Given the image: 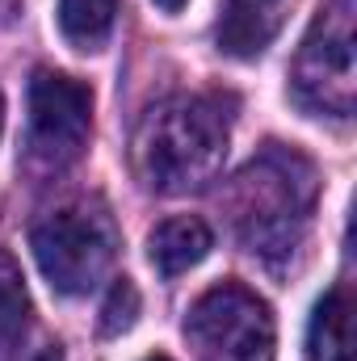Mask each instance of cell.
I'll return each instance as SVG.
<instances>
[{
	"mask_svg": "<svg viewBox=\"0 0 357 361\" xmlns=\"http://www.w3.org/2000/svg\"><path fill=\"white\" fill-rule=\"evenodd\" d=\"M156 4H160V8H169V13H177L181 4H185V0H156Z\"/></svg>",
	"mask_w": 357,
	"mask_h": 361,
	"instance_id": "5bb4252c",
	"label": "cell"
},
{
	"mask_svg": "<svg viewBox=\"0 0 357 361\" xmlns=\"http://www.w3.org/2000/svg\"><path fill=\"white\" fill-rule=\"evenodd\" d=\"M290 4L294 0H223L214 25L219 51H227L231 59H257L282 34Z\"/></svg>",
	"mask_w": 357,
	"mask_h": 361,
	"instance_id": "52a82bcc",
	"label": "cell"
},
{
	"mask_svg": "<svg viewBox=\"0 0 357 361\" xmlns=\"http://www.w3.org/2000/svg\"><path fill=\"white\" fill-rule=\"evenodd\" d=\"M21 332H30V294H25V277L17 269V261L8 252H0V345L17 341Z\"/></svg>",
	"mask_w": 357,
	"mask_h": 361,
	"instance_id": "8fae6325",
	"label": "cell"
},
{
	"mask_svg": "<svg viewBox=\"0 0 357 361\" xmlns=\"http://www.w3.org/2000/svg\"><path fill=\"white\" fill-rule=\"evenodd\" d=\"M311 361H353V307L345 290L324 294L307 332Z\"/></svg>",
	"mask_w": 357,
	"mask_h": 361,
	"instance_id": "9c48e42d",
	"label": "cell"
},
{
	"mask_svg": "<svg viewBox=\"0 0 357 361\" xmlns=\"http://www.w3.org/2000/svg\"><path fill=\"white\" fill-rule=\"evenodd\" d=\"M135 315H139V294H135V286L126 277H118L109 298H105V307H101V332L105 336H122L135 324Z\"/></svg>",
	"mask_w": 357,
	"mask_h": 361,
	"instance_id": "7c38bea8",
	"label": "cell"
},
{
	"mask_svg": "<svg viewBox=\"0 0 357 361\" xmlns=\"http://www.w3.org/2000/svg\"><path fill=\"white\" fill-rule=\"evenodd\" d=\"M147 361H173V357H160V353H156V357H147Z\"/></svg>",
	"mask_w": 357,
	"mask_h": 361,
	"instance_id": "2e32d148",
	"label": "cell"
},
{
	"mask_svg": "<svg viewBox=\"0 0 357 361\" xmlns=\"http://www.w3.org/2000/svg\"><path fill=\"white\" fill-rule=\"evenodd\" d=\"M0 361H63L59 345L38 336V332H21L17 341L0 345Z\"/></svg>",
	"mask_w": 357,
	"mask_h": 361,
	"instance_id": "4fadbf2b",
	"label": "cell"
},
{
	"mask_svg": "<svg viewBox=\"0 0 357 361\" xmlns=\"http://www.w3.org/2000/svg\"><path fill=\"white\" fill-rule=\"evenodd\" d=\"M315 197H320L315 164L294 147L269 143L231 177L223 206L244 252L265 265H282L298 252L315 214Z\"/></svg>",
	"mask_w": 357,
	"mask_h": 361,
	"instance_id": "6da1fadb",
	"label": "cell"
},
{
	"mask_svg": "<svg viewBox=\"0 0 357 361\" xmlns=\"http://www.w3.org/2000/svg\"><path fill=\"white\" fill-rule=\"evenodd\" d=\"M118 17V0H59V30L72 47L97 51Z\"/></svg>",
	"mask_w": 357,
	"mask_h": 361,
	"instance_id": "30bf717a",
	"label": "cell"
},
{
	"mask_svg": "<svg viewBox=\"0 0 357 361\" xmlns=\"http://www.w3.org/2000/svg\"><path fill=\"white\" fill-rule=\"evenodd\" d=\"M92 130V92L63 72H34L30 80V122L25 152L30 164L59 173L85 156Z\"/></svg>",
	"mask_w": 357,
	"mask_h": 361,
	"instance_id": "8992f818",
	"label": "cell"
},
{
	"mask_svg": "<svg viewBox=\"0 0 357 361\" xmlns=\"http://www.w3.org/2000/svg\"><path fill=\"white\" fill-rule=\"evenodd\" d=\"M231 139V114L214 92H177L156 101L131 139L135 177L152 193H193L219 177Z\"/></svg>",
	"mask_w": 357,
	"mask_h": 361,
	"instance_id": "7a4b0ae2",
	"label": "cell"
},
{
	"mask_svg": "<svg viewBox=\"0 0 357 361\" xmlns=\"http://www.w3.org/2000/svg\"><path fill=\"white\" fill-rule=\"evenodd\" d=\"M30 248L59 294H92L118 261V227L101 202H72L34 223Z\"/></svg>",
	"mask_w": 357,
	"mask_h": 361,
	"instance_id": "3957f363",
	"label": "cell"
},
{
	"mask_svg": "<svg viewBox=\"0 0 357 361\" xmlns=\"http://www.w3.org/2000/svg\"><path fill=\"white\" fill-rule=\"evenodd\" d=\"M0 126H4V97H0Z\"/></svg>",
	"mask_w": 357,
	"mask_h": 361,
	"instance_id": "9a60e30c",
	"label": "cell"
},
{
	"mask_svg": "<svg viewBox=\"0 0 357 361\" xmlns=\"http://www.w3.org/2000/svg\"><path fill=\"white\" fill-rule=\"evenodd\" d=\"M353 13L357 0H328L290 68L294 101L324 118H349L357 101V59H353Z\"/></svg>",
	"mask_w": 357,
	"mask_h": 361,
	"instance_id": "277c9868",
	"label": "cell"
},
{
	"mask_svg": "<svg viewBox=\"0 0 357 361\" xmlns=\"http://www.w3.org/2000/svg\"><path fill=\"white\" fill-rule=\"evenodd\" d=\"M185 336L198 361H273L277 349L269 302L240 281L206 290L185 315Z\"/></svg>",
	"mask_w": 357,
	"mask_h": 361,
	"instance_id": "5b68a950",
	"label": "cell"
},
{
	"mask_svg": "<svg viewBox=\"0 0 357 361\" xmlns=\"http://www.w3.org/2000/svg\"><path fill=\"white\" fill-rule=\"evenodd\" d=\"M214 235L202 219H189V214H177V219H164L152 235H147V257L156 273L164 277H177V273H189L206 252H210Z\"/></svg>",
	"mask_w": 357,
	"mask_h": 361,
	"instance_id": "ba28073f",
	"label": "cell"
}]
</instances>
